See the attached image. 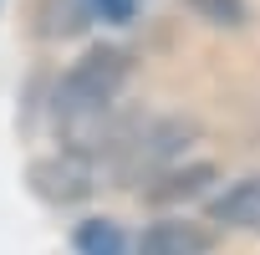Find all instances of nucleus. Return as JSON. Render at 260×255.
<instances>
[{"mask_svg":"<svg viewBox=\"0 0 260 255\" xmlns=\"http://www.w3.org/2000/svg\"><path fill=\"white\" fill-rule=\"evenodd\" d=\"M122 82H127V61L117 51H107V46L87 51L61 77V87H56V122L61 128H92V122H102L107 107L117 102Z\"/></svg>","mask_w":260,"mask_h":255,"instance_id":"f257e3e1","label":"nucleus"},{"mask_svg":"<svg viewBox=\"0 0 260 255\" xmlns=\"http://www.w3.org/2000/svg\"><path fill=\"white\" fill-rule=\"evenodd\" d=\"M138 255H209V235L194 219H153L138 235Z\"/></svg>","mask_w":260,"mask_h":255,"instance_id":"f03ea898","label":"nucleus"},{"mask_svg":"<svg viewBox=\"0 0 260 255\" xmlns=\"http://www.w3.org/2000/svg\"><path fill=\"white\" fill-rule=\"evenodd\" d=\"M82 6L97 21H133L138 16V0H82Z\"/></svg>","mask_w":260,"mask_h":255,"instance_id":"423d86ee","label":"nucleus"},{"mask_svg":"<svg viewBox=\"0 0 260 255\" xmlns=\"http://www.w3.org/2000/svg\"><path fill=\"white\" fill-rule=\"evenodd\" d=\"M72 245H77V255H138V240L127 235L117 219H102V214L82 219L72 230Z\"/></svg>","mask_w":260,"mask_h":255,"instance_id":"20e7f679","label":"nucleus"},{"mask_svg":"<svg viewBox=\"0 0 260 255\" xmlns=\"http://www.w3.org/2000/svg\"><path fill=\"white\" fill-rule=\"evenodd\" d=\"M209 219L214 225H230V230H260V174L219 189L209 199Z\"/></svg>","mask_w":260,"mask_h":255,"instance_id":"7ed1b4c3","label":"nucleus"},{"mask_svg":"<svg viewBox=\"0 0 260 255\" xmlns=\"http://www.w3.org/2000/svg\"><path fill=\"white\" fill-rule=\"evenodd\" d=\"M189 6L199 11V16H209V21H224V26H240L250 11H245V0H189Z\"/></svg>","mask_w":260,"mask_h":255,"instance_id":"39448f33","label":"nucleus"}]
</instances>
